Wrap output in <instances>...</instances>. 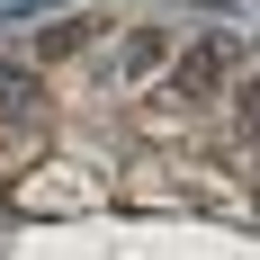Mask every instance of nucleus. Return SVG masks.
<instances>
[{
    "instance_id": "f257e3e1",
    "label": "nucleus",
    "mask_w": 260,
    "mask_h": 260,
    "mask_svg": "<svg viewBox=\"0 0 260 260\" xmlns=\"http://www.w3.org/2000/svg\"><path fill=\"white\" fill-rule=\"evenodd\" d=\"M224 63H234L224 36H198V45L171 63V99H215V90H224Z\"/></svg>"
},
{
    "instance_id": "f03ea898",
    "label": "nucleus",
    "mask_w": 260,
    "mask_h": 260,
    "mask_svg": "<svg viewBox=\"0 0 260 260\" xmlns=\"http://www.w3.org/2000/svg\"><path fill=\"white\" fill-rule=\"evenodd\" d=\"M161 63H171V27H126L108 54V81H153Z\"/></svg>"
},
{
    "instance_id": "7ed1b4c3",
    "label": "nucleus",
    "mask_w": 260,
    "mask_h": 260,
    "mask_svg": "<svg viewBox=\"0 0 260 260\" xmlns=\"http://www.w3.org/2000/svg\"><path fill=\"white\" fill-rule=\"evenodd\" d=\"M36 108H45L36 63H0V117H36Z\"/></svg>"
},
{
    "instance_id": "20e7f679",
    "label": "nucleus",
    "mask_w": 260,
    "mask_h": 260,
    "mask_svg": "<svg viewBox=\"0 0 260 260\" xmlns=\"http://www.w3.org/2000/svg\"><path fill=\"white\" fill-rule=\"evenodd\" d=\"M99 27H108V18H54V27H36V63H63V54H81Z\"/></svg>"
},
{
    "instance_id": "39448f33",
    "label": "nucleus",
    "mask_w": 260,
    "mask_h": 260,
    "mask_svg": "<svg viewBox=\"0 0 260 260\" xmlns=\"http://www.w3.org/2000/svg\"><path fill=\"white\" fill-rule=\"evenodd\" d=\"M234 117L260 135V72H251V81H234Z\"/></svg>"
},
{
    "instance_id": "423d86ee",
    "label": "nucleus",
    "mask_w": 260,
    "mask_h": 260,
    "mask_svg": "<svg viewBox=\"0 0 260 260\" xmlns=\"http://www.w3.org/2000/svg\"><path fill=\"white\" fill-rule=\"evenodd\" d=\"M18 9H54V0H0V18H18Z\"/></svg>"
}]
</instances>
